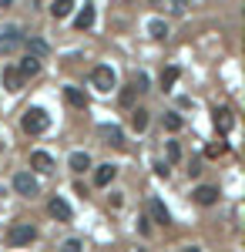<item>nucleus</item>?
Masks as SVG:
<instances>
[{
	"instance_id": "21",
	"label": "nucleus",
	"mask_w": 245,
	"mask_h": 252,
	"mask_svg": "<svg viewBox=\"0 0 245 252\" xmlns=\"http://www.w3.org/2000/svg\"><path fill=\"white\" fill-rule=\"evenodd\" d=\"M175 81H178V67H165L161 71V88L168 91V88H175Z\"/></svg>"
},
{
	"instance_id": "15",
	"label": "nucleus",
	"mask_w": 245,
	"mask_h": 252,
	"mask_svg": "<svg viewBox=\"0 0 245 252\" xmlns=\"http://www.w3.org/2000/svg\"><path fill=\"white\" fill-rule=\"evenodd\" d=\"M71 10H74V0H51V17L64 20Z\"/></svg>"
},
{
	"instance_id": "25",
	"label": "nucleus",
	"mask_w": 245,
	"mask_h": 252,
	"mask_svg": "<svg viewBox=\"0 0 245 252\" xmlns=\"http://www.w3.org/2000/svg\"><path fill=\"white\" fill-rule=\"evenodd\" d=\"M134 94H141V91H138L134 84H128V88L121 91V104H131V101H134Z\"/></svg>"
},
{
	"instance_id": "13",
	"label": "nucleus",
	"mask_w": 245,
	"mask_h": 252,
	"mask_svg": "<svg viewBox=\"0 0 245 252\" xmlns=\"http://www.w3.org/2000/svg\"><path fill=\"white\" fill-rule=\"evenodd\" d=\"M114 175H118V168H114V165H97V172H94V185H101V189H104V185H111Z\"/></svg>"
},
{
	"instance_id": "5",
	"label": "nucleus",
	"mask_w": 245,
	"mask_h": 252,
	"mask_svg": "<svg viewBox=\"0 0 245 252\" xmlns=\"http://www.w3.org/2000/svg\"><path fill=\"white\" fill-rule=\"evenodd\" d=\"M91 84H94L97 91H111V88H114V71H111V67H104V64L94 67V71H91Z\"/></svg>"
},
{
	"instance_id": "1",
	"label": "nucleus",
	"mask_w": 245,
	"mask_h": 252,
	"mask_svg": "<svg viewBox=\"0 0 245 252\" xmlns=\"http://www.w3.org/2000/svg\"><path fill=\"white\" fill-rule=\"evenodd\" d=\"M20 125H24V131H27V135H44V131L51 128V115H47L44 108H27Z\"/></svg>"
},
{
	"instance_id": "16",
	"label": "nucleus",
	"mask_w": 245,
	"mask_h": 252,
	"mask_svg": "<svg viewBox=\"0 0 245 252\" xmlns=\"http://www.w3.org/2000/svg\"><path fill=\"white\" fill-rule=\"evenodd\" d=\"M91 24H94V7H91V3H84V10H81V14H77L74 27H77V31H88V27H91Z\"/></svg>"
},
{
	"instance_id": "14",
	"label": "nucleus",
	"mask_w": 245,
	"mask_h": 252,
	"mask_svg": "<svg viewBox=\"0 0 245 252\" xmlns=\"http://www.w3.org/2000/svg\"><path fill=\"white\" fill-rule=\"evenodd\" d=\"M17 67H20V74H24V78H34V74H40V58H34V54H27V58L20 61Z\"/></svg>"
},
{
	"instance_id": "32",
	"label": "nucleus",
	"mask_w": 245,
	"mask_h": 252,
	"mask_svg": "<svg viewBox=\"0 0 245 252\" xmlns=\"http://www.w3.org/2000/svg\"><path fill=\"white\" fill-rule=\"evenodd\" d=\"M148 3H161V0H148Z\"/></svg>"
},
{
	"instance_id": "7",
	"label": "nucleus",
	"mask_w": 245,
	"mask_h": 252,
	"mask_svg": "<svg viewBox=\"0 0 245 252\" xmlns=\"http://www.w3.org/2000/svg\"><path fill=\"white\" fill-rule=\"evenodd\" d=\"M47 212L54 215V219H61V222H71V205H67V202H64L61 195H54V198H51Z\"/></svg>"
},
{
	"instance_id": "20",
	"label": "nucleus",
	"mask_w": 245,
	"mask_h": 252,
	"mask_svg": "<svg viewBox=\"0 0 245 252\" xmlns=\"http://www.w3.org/2000/svg\"><path fill=\"white\" fill-rule=\"evenodd\" d=\"M27 54L44 58V54H47V44H44V40H37V37H31V40H27Z\"/></svg>"
},
{
	"instance_id": "27",
	"label": "nucleus",
	"mask_w": 245,
	"mask_h": 252,
	"mask_svg": "<svg viewBox=\"0 0 245 252\" xmlns=\"http://www.w3.org/2000/svg\"><path fill=\"white\" fill-rule=\"evenodd\" d=\"M168 3H171L175 14H185V7H188V0H168Z\"/></svg>"
},
{
	"instance_id": "26",
	"label": "nucleus",
	"mask_w": 245,
	"mask_h": 252,
	"mask_svg": "<svg viewBox=\"0 0 245 252\" xmlns=\"http://www.w3.org/2000/svg\"><path fill=\"white\" fill-rule=\"evenodd\" d=\"M182 158V148H178V141H168V161H178Z\"/></svg>"
},
{
	"instance_id": "19",
	"label": "nucleus",
	"mask_w": 245,
	"mask_h": 252,
	"mask_svg": "<svg viewBox=\"0 0 245 252\" xmlns=\"http://www.w3.org/2000/svg\"><path fill=\"white\" fill-rule=\"evenodd\" d=\"M151 215H154V222H161V225H168L171 222V215H168V209L158 202V198H151Z\"/></svg>"
},
{
	"instance_id": "23",
	"label": "nucleus",
	"mask_w": 245,
	"mask_h": 252,
	"mask_svg": "<svg viewBox=\"0 0 245 252\" xmlns=\"http://www.w3.org/2000/svg\"><path fill=\"white\" fill-rule=\"evenodd\" d=\"M161 121H165V128H168V131H178V128L185 125V121H182V118H178V115H165V118H161Z\"/></svg>"
},
{
	"instance_id": "30",
	"label": "nucleus",
	"mask_w": 245,
	"mask_h": 252,
	"mask_svg": "<svg viewBox=\"0 0 245 252\" xmlns=\"http://www.w3.org/2000/svg\"><path fill=\"white\" fill-rule=\"evenodd\" d=\"M154 172L161 175V178H168V161H158V165H154Z\"/></svg>"
},
{
	"instance_id": "10",
	"label": "nucleus",
	"mask_w": 245,
	"mask_h": 252,
	"mask_svg": "<svg viewBox=\"0 0 245 252\" xmlns=\"http://www.w3.org/2000/svg\"><path fill=\"white\" fill-rule=\"evenodd\" d=\"M232 125H235V118H232V111L228 108H215V128L225 135V131H232Z\"/></svg>"
},
{
	"instance_id": "11",
	"label": "nucleus",
	"mask_w": 245,
	"mask_h": 252,
	"mask_svg": "<svg viewBox=\"0 0 245 252\" xmlns=\"http://www.w3.org/2000/svg\"><path fill=\"white\" fill-rule=\"evenodd\" d=\"M31 165H34V168H37V172H54V158L47 155V152H34V155H31Z\"/></svg>"
},
{
	"instance_id": "17",
	"label": "nucleus",
	"mask_w": 245,
	"mask_h": 252,
	"mask_svg": "<svg viewBox=\"0 0 245 252\" xmlns=\"http://www.w3.org/2000/svg\"><path fill=\"white\" fill-rule=\"evenodd\" d=\"M128 121H131V128H134V131H145V128H148V111H145V108H134Z\"/></svg>"
},
{
	"instance_id": "22",
	"label": "nucleus",
	"mask_w": 245,
	"mask_h": 252,
	"mask_svg": "<svg viewBox=\"0 0 245 252\" xmlns=\"http://www.w3.org/2000/svg\"><path fill=\"white\" fill-rule=\"evenodd\" d=\"M148 31H151V37H154V40L168 37V27H165V24H161V20H151V24H148Z\"/></svg>"
},
{
	"instance_id": "28",
	"label": "nucleus",
	"mask_w": 245,
	"mask_h": 252,
	"mask_svg": "<svg viewBox=\"0 0 245 252\" xmlns=\"http://www.w3.org/2000/svg\"><path fill=\"white\" fill-rule=\"evenodd\" d=\"M131 84L138 88V91H148V78H145V74H138V78H134Z\"/></svg>"
},
{
	"instance_id": "8",
	"label": "nucleus",
	"mask_w": 245,
	"mask_h": 252,
	"mask_svg": "<svg viewBox=\"0 0 245 252\" xmlns=\"http://www.w3.org/2000/svg\"><path fill=\"white\" fill-rule=\"evenodd\" d=\"M64 101H67L71 108H77V111L88 108V94H84L81 88H64Z\"/></svg>"
},
{
	"instance_id": "6",
	"label": "nucleus",
	"mask_w": 245,
	"mask_h": 252,
	"mask_svg": "<svg viewBox=\"0 0 245 252\" xmlns=\"http://www.w3.org/2000/svg\"><path fill=\"white\" fill-rule=\"evenodd\" d=\"M3 88H7V91H20V88H24V74H20V67H3Z\"/></svg>"
},
{
	"instance_id": "3",
	"label": "nucleus",
	"mask_w": 245,
	"mask_h": 252,
	"mask_svg": "<svg viewBox=\"0 0 245 252\" xmlns=\"http://www.w3.org/2000/svg\"><path fill=\"white\" fill-rule=\"evenodd\" d=\"M14 192H17V195H27V198H34V195L40 192V182H37L31 172H17V175H14Z\"/></svg>"
},
{
	"instance_id": "29",
	"label": "nucleus",
	"mask_w": 245,
	"mask_h": 252,
	"mask_svg": "<svg viewBox=\"0 0 245 252\" xmlns=\"http://www.w3.org/2000/svg\"><path fill=\"white\" fill-rule=\"evenodd\" d=\"M61 249H64V252H77V249H81V242H77V239H67Z\"/></svg>"
},
{
	"instance_id": "24",
	"label": "nucleus",
	"mask_w": 245,
	"mask_h": 252,
	"mask_svg": "<svg viewBox=\"0 0 245 252\" xmlns=\"http://www.w3.org/2000/svg\"><path fill=\"white\" fill-rule=\"evenodd\" d=\"M225 152H228V145L222 138H218V145H208V158H218V155H225Z\"/></svg>"
},
{
	"instance_id": "18",
	"label": "nucleus",
	"mask_w": 245,
	"mask_h": 252,
	"mask_svg": "<svg viewBox=\"0 0 245 252\" xmlns=\"http://www.w3.org/2000/svg\"><path fill=\"white\" fill-rule=\"evenodd\" d=\"M67 165H71L74 172H88V168H91V158L84 155V152H74V155L67 158Z\"/></svg>"
},
{
	"instance_id": "2",
	"label": "nucleus",
	"mask_w": 245,
	"mask_h": 252,
	"mask_svg": "<svg viewBox=\"0 0 245 252\" xmlns=\"http://www.w3.org/2000/svg\"><path fill=\"white\" fill-rule=\"evenodd\" d=\"M34 239H37V229H34L31 222H14L10 232H7V242H10L14 249H17V246H31Z\"/></svg>"
},
{
	"instance_id": "31",
	"label": "nucleus",
	"mask_w": 245,
	"mask_h": 252,
	"mask_svg": "<svg viewBox=\"0 0 245 252\" xmlns=\"http://www.w3.org/2000/svg\"><path fill=\"white\" fill-rule=\"evenodd\" d=\"M0 7H10V0H0Z\"/></svg>"
},
{
	"instance_id": "9",
	"label": "nucleus",
	"mask_w": 245,
	"mask_h": 252,
	"mask_svg": "<svg viewBox=\"0 0 245 252\" xmlns=\"http://www.w3.org/2000/svg\"><path fill=\"white\" fill-rule=\"evenodd\" d=\"M101 138H104V145H111V148H124V135H121V128L104 125V128H101Z\"/></svg>"
},
{
	"instance_id": "12",
	"label": "nucleus",
	"mask_w": 245,
	"mask_h": 252,
	"mask_svg": "<svg viewBox=\"0 0 245 252\" xmlns=\"http://www.w3.org/2000/svg\"><path fill=\"white\" fill-rule=\"evenodd\" d=\"M195 202H198V205H215V202H218V189H212V185L195 189Z\"/></svg>"
},
{
	"instance_id": "4",
	"label": "nucleus",
	"mask_w": 245,
	"mask_h": 252,
	"mask_svg": "<svg viewBox=\"0 0 245 252\" xmlns=\"http://www.w3.org/2000/svg\"><path fill=\"white\" fill-rule=\"evenodd\" d=\"M20 44H24V34H20L17 27H7V31L0 34V54H14Z\"/></svg>"
}]
</instances>
